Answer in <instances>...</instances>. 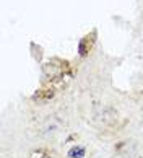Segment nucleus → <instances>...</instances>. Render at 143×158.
<instances>
[{"mask_svg": "<svg viewBox=\"0 0 143 158\" xmlns=\"http://www.w3.org/2000/svg\"><path fill=\"white\" fill-rule=\"evenodd\" d=\"M29 158H47V152H46L44 148L34 150V152H31V155H29Z\"/></svg>", "mask_w": 143, "mask_h": 158, "instance_id": "nucleus-4", "label": "nucleus"}, {"mask_svg": "<svg viewBox=\"0 0 143 158\" xmlns=\"http://www.w3.org/2000/svg\"><path fill=\"white\" fill-rule=\"evenodd\" d=\"M89 49H91V43H89V39H88V38H83V39L80 41V44H78L80 56H81V57H86L88 52H89Z\"/></svg>", "mask_w": 143, "mask_h": 158, "instance_id": "nucleus-3", "label": "nucleus"}, {"mask_svg": "<svg viewBox=\"0 0 143 158\" xmlns=\"http://www.w3.org/2000/svg\"><path fill=\"white\" fill-rule=\"evenodd\" d=\"M55 64H57V59H52L51 62H47L44 65V73L49 78H62L65 70H68V62L59 60V65H55Z\"/></svg>", "mask_w": 143, "mask_h": 158, "instance_id": "nucleus-1", "label": "nucleus"}, {"mask_svg": "<svg viewBox=\"0 0 143 158\" xmlns=\"http://www.w3.org/2000/svg\"><path fill=\"white\" fill-rule=\"evenodd\" d=\"M86 155V148L83 145H73L68 152H67V156L68 158H85Z\"/></svg>", "mask_w": 143, "mask_h": 158, "instance_id": "nucleus-2", "label": "nucleus"}]
</instances>
